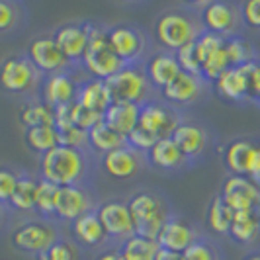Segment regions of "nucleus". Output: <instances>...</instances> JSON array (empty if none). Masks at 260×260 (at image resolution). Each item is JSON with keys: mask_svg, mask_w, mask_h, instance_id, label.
Segmentation results:
<instances>
[{"mask_svg": "<svg viewBox=\"0 0 260 260\" xmlns=\"http://www.w3.org/2000/svg\"><path fill=\"white\" fill-rule=\"evenodd\" d=\"M96 213H98V219L104 225V231L108 237L127 241L129 237L135 235V227H133V219H131L127 204L112 200V202L102 204Z\"/></svg>", "mask_w": 260, "mask_h": 260, "instance_id": "obj_10", "label": "nucleus"}, {"mask_svg": "<svg viewBox=\"0 0 260 260\" xmlns=\"http://www.w3.org/2000/svg\"><path fill=\"white\" fill-rule=\"evenodd\" d=\"M75 102L102 117L108 112V108L114 104L112 94L106 86V80H98V78H88L82 84H78L77 100Z\"/></svg>", "mask_w": 260, "mask_h": 260, "instance_id": "obj_17", "label": "nucleus"}, {"mask_svg": "<svg viewBox=\"0 0 260 260\" xmlns=\"http://www.w3.org/2000/svg\"><path fill=\"white\" fill-rule=\"evenodd\" d=\"M196 241H198V235H196L194 227L188 221H184L182 217H172V215L167 217L160 233L156 237L158 247L165 248V250L178 252V254H182L184 250L190 245H194Z\"/></svg>", "mask_w": 260, "mask_h": 260, "instance_id": "obj_12", "label": "nucleus"}, {"mask_svg": "<svg viewBox=\"0 0 260 260\" xmlns=\"http://www.w3.org/2000/svg\"><path fill=\"white\" fill-rule=\"evenodd\" d=\"M139 110L141 106L137 104H123V102H114L108 108L102 121L108 127L117 131L119 135L127 137L131 131L139 125Z\"/></svg>", "mask_w": 260, "mask_h": 260, "instance_id": "obj_23", "label": "nucleus"}, {"mask_svg": "<svg viewBox=\"0 0 260 260\" xmlns=\"http://www.w3.org/2000/svg\"><path fill=\"white\" fill-rule=\"evenodd\" d=\"M239 20H241V12H237V8L227 2H209L202 12L204 27L225 39L233 38Z\"/></svg>", "mask_w": 260, "mask_h": 260, "instance_id": "obj_11", "label": "nucleus"}, {"mask_svg": "<svg viewBox=\"0 0 260 260\" xmlns=\"http://www.w3.org/2000/svg\"><path fill=\"white\" fill-rule=\"evenodd\" d=\"M88 141L96 151H100L104 155L116 151V149H121V147H127V139L112 127H108L104 121H100L98 125H94L88 131Z\"/></svg>", "mask_w": 260, "mask_h": 260, "instance_id": "obj_29", "label": "nucleus"}, {"mask_svg": "<svg viewBox=\"0 0 260 260\" xmlns=\"http://www.w3.org/2000/svg\"><path fill=\"white\" fill-rule=\"evenodd\" d=\"M27 59L31 61V65L36 67L38 71L49 73V75L61 73V71H65L67 65H69L67 57L61 53V49L57 47L55 39L49 38V36L36 38L29 43Z\"/></svg>", "mask_w": 260, "mask_h": 260, "instance_id": "obj_9", "label": "nucleus"}, {"mask_svg": "<svg viewBox=\"0 0 260 260\" xmlns=\"http://www.w3.org/2000/svg\"><path fill=\"white\" fill-rule=\"evenodd\" d=\"M18 184V174L8 169H0V204H10Z\"/></svg>", "mask_w": 260, "mask_h": 260, "instance_id": "obj_43", "label": "nucleus"}, {"mask_svg": "<svg viewBox=\"0 0 260 260\" xmlns=\"http://www.w3.org/2000/svg\"><path fill=\"white\" fill-rule=\"evenodd\" d=\"M170 137L176 143V147L180 149L184 158L200 156L206 151V145H208V133H206V129L196 125V123H186V121L178 123Z\"/></svg>", "mask_w": 260, "mask_h": 260, "instance_id": "obj_19", "label": "nucleus"}, {"mask_svg": "<svg viewBox=\"0 0 260 260\" xmlns=\"http://www.w3.org/2000/svg\"><path fill=\"white\" fill-rule=\"evenodd\" d=\"M155 260H182V254L172 252V250H165V248H158Z\"/></svg>", "mask_w": 260, "mask_h": 260, "instance_id": "obj_47", "label": "nucleus"}, {"mask_svg": "<svg viewBox=\"0 0 260 260\" xmlns=\"http://www.w3.org/2000/svg\"><path fill=\"white\" fill-rule=\"evenodd\" d=\"M57 194H59V186L49 182L45 178L38 180V194H36V209L41 215L51 217L55 215V204H57Z\"/></svg>", "mask_w": 260, "mask_h": 260, "instance_id": "obj_35", "label": "nucleus"}, {"mask_svg": "<svg viewBox=\"0 0 260 260\" xmlns=\"http://www.w3.org/2000/svg\"><path fill=\"white\" fill-rule=\"evenodd\" d=\"M178 117L176 114L167 108V106L155 104V102H147V104L141 106L139 110V125L143 129L151 131L153 135H156L158 139H165V137H170L176 125H178Z\"/></svg>", "mask_w": 260, "mask_h": 260, "instance_id": "obj_14", "label": "nucleus"}, {"mask_svg": "<svg viewBox=\"0 0 260 260\" xmlns=\"http://www.w3.org/2000/svg\"><path fill=\"white\" fill-rule=\"evenodd\" d=\"M26 143L36 153H49L55 147H59V133L51 125H41V127H29L26 129Z\"/></svg>", "mask_w": 260, "mask_h": 260, "instance_id": "obj_32", "label": "nucleus"}, {"mask_svg": "<svg viewBox=\"0 0 260 260\" xmlns=\"http://www.w3.org/2000/svg\"><path fill=\"white\" fill-rule=\"evenodd\" d=\"M245 260H260V254H252V256H248V258Z\"/></svg>", "mask_w": 260, "mask_h": 260, "instance_id": "obj_49", "label": "nucleus"}, {"mask_svg": "<svg viewBox=\"0 0 260 260\" xmlns=\"http://www.w3.org/2000/svg\"><path fill=\"white\" fill-rule=\"evenodd\" d=\"M233 223V209L223 202L221 196H215L208 208V225L213 233L229 235Z\"/></svg>", "mask_w": 260, "mask_h": 260, "instance_id": "obj_31", "label": "nucleus"}, {"mask_svg": "<svg viewBox=\"0 0 260 260\" xmlns=\"http://www.w3.org/2000/svg\"><path fill=\"white\" fill-rule=\"evenodd\" d=\"M57 133H59V145H63V147H71V149L82 151L86 145H90V141H88V131H82L78 129V127L57 129Z\"/></svg>", "mask_w": 260, "mask_h": 260, "instance_id": "obj_40", "label": "nucleus"}, {"mask_svg": "<svg viewBox=\"0 0 260 260\" xmlns=\"http://www.w3.org/2000/svg\"><path fill=\"white\" fill-rule=\"evenodd\" d=\"M125 139H127V147H131V149L137 151V153H141V151H151L156 145V141H158L156 135H153L151 131L143 129L141 125H137Z\"/></svg>", "mask_w": 260, "mask_h": 260, "instance_id": "obj_39", "label": "nucleus"}, {"mask_svg": "<svg viewBox=\"0 0 260 260\" xmlns=\"http://www.w3.org/2000/svg\"><path fill=\"white\" fill-rule=\"evenodd\" d=\"M98 260H123V256H121V252H104V254H100L98 256Z\"/></svg>", "mask_w": 260, "mask_h": 260, "instance_id": "obj_48", "label": "nucleus"}, {"mask_svg": "<svg viewBox=\"0 0 260 260\" xmlns=\"http://www.w3.org/2000/svg\"><path fill=\"white\" fill-rule=\"evenodd\" d=\"M241 18L248 27L260 29V0H247L241 6Z\"/></svg>", "mask_w": 260, "mask_h": 260, "instance_id": "obj_44", "label": "nucleus"}, {"mask_svg": "<svg viewBox=\"0 0 260 260\" xmlns=\"http://www.w3.org/2000/svg\"><path fill=\"white\" fill-rule=\"evenodd\" d=\"M219 196L233 209V213L247 209H260V186H256L248 176L231 174L223 182V190Z\"/></svg>", "mask_w": 260, "mask_h": 260, "instance_id": "obj_7", "label": "nucleus"}, {"mask_svg": "<svg viewBox=\"0 0 260 260\" xmlns=\"http://www.w3.org/2000/svg\"><path fill=\"white\" fill-rule=\"evenodd\" d=\"M38 260H77V248L69 241L57 239L47 250L38 254Z\"/></svg>", "mask_w": 260, "mask_h": 260, "instance_id": "obj_38", "label": "nucleus"}, {"mask_svg": "<svg viewBox=\"0 0 260 260\" xmlns=\"http://www.w3.org/2000/svg\"><path fill=\"white\" fill-rule=\"evenodd\" d=\"M39 170H41V178L57 184L59 188L78 186L86 172V158L82 151L59 145L53 151L41 155Z\"/></svg>", "mask_w": 260, "mask_h": 260, "instance_id": "obj_1", "label": "nucleus"}, {"mask_svg": "<svg viewBox=\"0 0 260 260\" xmlns=\"http://www.w3.org/2000/svg\"><path fill=\"white\" fill-rule=\"evenodd\" d=\"M108 41L114 53L125 65H131L135 59H139L145 49L143 34L129 26H116L108 29Z\"/></svg>", "mask_w": 260, "mask_h": 260, "instance_id": "obj_13", "label": "nucleus"}, {"mask_svg": "<svg viewBox=\"0 0 260 260\" xmlns=\"http://www.w3.org/2000/svg\"><path fill=\"white\" fill-rule=\"evenodd\" d=\"M180 75V65L174 57V53H156L147 63V78L153 86L160 90Z\"/></svg>", "mask_w": 260, "mask_h": 260, "instance_id": "obj_24", "label": "nucleus"}, {"mask_svg": "<svg viewBox=\"0 0 260 260\" xmlns=\"http://www.w3.org/2000/svg\"><path fill=\"white\" fill-rule=\"evenodd\" d=\"M229 235L237 243H243V245L254 243L260 237V209L235 211Z\"/></svg>", "mask_w": 260, "mask_h": 260, "instance_id": "obj_25", "label": "nucleus"}, {"mask_svg": "<svg viewBox=\"0 0 260 260\" xmlns=\"http://www.w3.org/2000/svg\"><path fill=\"white\" fill-rule=\"evenodd\" d=\"M155 31L160 45H165L170 51H178L180 47L196 41L202 34V29L194 20L180 12L162 14L156 22Z\"/></svg>", "mask_w": 260, "mask_h": 260, "instance_id": "obj_4", "label": "nucleus"}, {"mask_svg": "<svg viewBox=\"0 0 260 260\" xmlns=\"http://www.w3.org/2000/svg\"><path fill=\"white\" fill-rule=\"evenodd\" d=\"M149 158H151L153 167L160 170H176L186 162V158L180 153V149L176 147V143L172 141V137L158 139L155 147L149 151Z\"/></svg>", "mask_w": 260, "mask_h": 260, "instance_id": "obj_27", "label": "nucleus"}, {"mask_svg": "<svg viewBox=\"0 0 260 260\" xmlns=\"http://www.w3.org/2000/svg\"><path fill=\"white\" fill-rule=\"evenodd\" d=\"M100 121H102V116H98V114H94L90 110L82 108L77 102H73V127H78V129L82 131H90Z\"/></svg>", "mask_w": 260, "mask_h": 260, "instance_id": "obj_41", "label": "nucleus"}, {"mask_svg": "<svg viewBox=\"0 0 260 260\" xmlns=\"http://www.w3.org/2000/svg\"><path fill=\"white\" fill-rule=\"evenodd\" d=\"M215 88L223 98L231 102H241L248 98V75L245 65L229 67L221 77L215 80Z\"/></svg>", "mask_w": 260, "mask_h": 260, "instance_id": "obj_22", "label": "nucleus"}, {"mask_svg": "<svg viewBox=\"0 0 260 260\" xmlns=\"http://www.w3.org/2000/svg\"><path fill=\"white\" fill-rule=\"evenodd\" d=\"M127 208L133 219L135 235L156 241V237L169 217L162 202L151 192H139L127 202Z\"/></svg>", "mask_w": 260, "mask_h": 260, "instance_id": "obj_3", "label": "nucleus"}, {"mask_svg": "<svg viewBox=\"0 0 260 260\" xmlns=\"http://www.w3.org/2000/svg\"><path fill=\"white\" fill-rule=\"evenodd\" d=\"M55 43L61 49V53L67 57V61H82L86 45H88V29L86 24L84 26H77V24H69V26L59 27L55 31Z\"/></svg>", "mask_w": 260, "mask_h": 260, "instance_id": "obj_16", "label": "nucleus"}, {"mask_svg": "<svg viewBox=\"0 0 260 260\" xmlns=\"http://www.w3.org/2000/svg\"><path fill=\"white\" fill-rule=\"evenodd\" d=\"M247 176L252 180V182L256 184V186H260V145H256L254 155H252V158H250Z\"/></svg>", "mask_w": 260, "mask_h": 260, "instance_id": "obj_46", "label": "nucleus"}, {"mask_svg": "<svg viewBox=\"0 0 260 260\" xmlns=\"http://www.w3.org/2000/svg\"><path fill=\"white\" fill-rule=\"evenodd\" d=\"M16 8L10 2L0 0V31H6L16 24Z\"/></svg>", "mask_w": 260, "mask_h": 260, "instance_id": "obj_45", "label": "nucleus"}, {"mask_svg": "<svg viewBox=\"0 0 260 260\" xmlns=\"http://www.w3.org/2000/svg\"><path fill=\"white\" fill-rule=\"evenodd\" d=\"M158 248L160 247L156 241L133 235L127 241H123L119 252H121L123 260H155Z\"/></svg>", "mask_w": 260, "mask_h": 260, "instance_id": "obj_30", "label": "nucleus"}, {"mask_svg": "<svg viewBox=\"0 0 260 260\" xmlns=\"http://www.w3.org/2000/svg\"><path fill=\"white\" fill-rule=\"evenodd\" d=\"M20 123L29 129V127H41V125H51L55 127V116H53V108L45 102H36V104H27L20 112Z\"/></svg>", "mask_w": 260, "mask_h": 260, "instance_id": "obj_34", "label": "nucleus"}, {"mask_svg": "<svg viewBox=\"0 0 260 260\" xmlns=\"http://www.w3.org/2000/svg\"><path fill=\"white\" fill-rule=\"evenodd\" d=\"M102 162H104L106 172L117 180H127L131 176H135L141 169L139 153L133 151L131 147H121V149L108 153V155H104Z\"/></svg>", "mask_w": 260, "mask_h": 260, "instance_id": "obj_20", "label": "nucleus"}, {"mask_svg": "<svg viewBox=\"0 0 260 260\" xmlns=\"http://www.w3.org/2000/svg\"><path fill=\"white\" fill-rule=\"evenodd\" d=\"M73 233L77 235L80 243H84L88 247H96V245L104 243L108 237L96 211H88V213L80 215L77 221H73Z\"/></svg>", "mask_w": 260, "mask_h": 260, "instance_id": "obj_28", "label": "nucleus"}, {"mask_svg": "<svg viewBox=\"0 0 260 260\" xmlns=\"http://www.w3.org/2000/svg\"><path fill=\"white\" fill-rule=\"evenodd\" d=\"M254 149H256V145L247 141V139H237V141L227 145L225 155H223L227 170L231 174H237V176H247L248 165H250V158L254 155Z\"/></svg>", "mask_w": 260, "mask_h": 260, "instance_id": "obj_26", "label": "nucleus"}, {"mask_svg": "<svg viewBox=\"0 0 260 260\" xmlns=\"http://www.w3.org/2000/svg\"><path fill=\"white\" fill-rule=\"evenodd\" d=\"M88 211H92V198L84 188H80V186L59 188L55 215H59L65 221H77L80 215H84Z\"/></svg>", "mask_w": 260, "mask_h": 260, "instance_id": "obj_15", "label": "nucleus"}, {"mask_svg": "<svg viewBox=\"0 0 260 260\" xmlns=\"http://www.w3.org/2000/svg\"><path fill=\"white\" fill-rule=\"evenodd\" d=\"M202 77H194L180 71V75L162 88V96L170 104H190L202 94Z\"/></svg>", "mask_w": 260, "mask_h": 260, "instance_id": "obj_21", "label": "nucleus"}, {"mask_svg": "<svg viewBox=\"0 0 260 260\" xmlns=\"http://www.w3.org/2000/svg\"><path fill=\"white\" fill-rule=\"evenodd\" d=\"M36 194H38V180L31 176H18V184L10 198V206L20 211L36 209Z\"/></svg>", "mask_w": 260, "mask_h": 260, "instance_id": "obj_33", "label": "nucleus"}, {"mask_svg": "<svg viewBox=\"0 0 260 260\" xmlns=\"http://www.w3.org/2000/svg\"><path fill=\"white\" fill-rule=\"evenodd\" d=\"M78 84L75 82V78L71 77L69 73L61 71L55 73L45 80L43 84V102L51 108L63 104H71L77 100Z\"/></svg>", "mask_w": 260, "mask_h": 260, "instance_id": "obj_18", "label": "nucleus"}, {"mask_svg": "<svg viewBox=\"0 0 260 260\" xmlns=\"http://www.w3.org/2000/svg\"><path fill=\"white\" fill-rule=\"evenodd\" d=\"M178 65H180V71L188 73V75H194V77H202V65L198 61V53H196V43H188L180 47L178 51L174 53Z\"/></svg>", "mask_w": 260, "mask_h": 260, "instance_id": "obj_37", "label": "nucleus"}, {"mask_svg": "<svg viewBox=\"0 0 260 260\" xmlns=\"http://www.w3.org/2000/svg\"><path fill=\"white\" fill-rule=\"evenodd\" d=\"M225 51L229 57V63L231 67H241L247 65L250 61H254V51H252V45L248 43L247 39L233 36V38L225 39Z\"/></svg>", "mask_w": 260, "mask_h": 260, "instance_id": "obj_36", "label": "nucleus"}, {"mask_svg": "<svg viewBox=\"0 0 260 260\" xmlns=\"http://www.w3.org/2000/svg\"><path fill=\"white\" fill-rule=\"evenodd\" d=\"M149 84L151 82H149L147 75L133 65H125L121 71H117L114 77L106 80V86L112 94L114 102L137 106H143L145 98L149 96Z\"/></svg>", "mask_w": 260, "mask_h": 260, "instance_id": "obj_5", "label": "nucleus"}, {"mask_svg": "<svg viewBox=\"0 0 260 260\" xmlns=\"http://www.w3.org/2000/svg\"><path fill=\"white\" fill-rule=\"evenodd\" d=\"M38 80V69L27 57H8L0 65V86L12 94L31 90Z\"/></svg>", "mask_w": 260, "mask_h": 260, "instance_id": "obj_6", "label": "nucleus"}, {"mask_svg": "<svg viewBox=\"0 0 260 260\" xmlns=\"http://www.w3.org/2000/svg\"><path fill=\"white\" fill-rule=\"evenodd\" d=\"M57 241V231L49 223L27 221L20 225L12 235V243L16 248L31 252V254H41L43 250L51 247Z\"/></svg>", "mask_w": 260, "mask_h": 260, "instance_id": "obj_8", "label": "nucleus"}, {"mask_svg": "<svg viewBox=\"0 0 260 260\" xmlns=\"http://www.w3.org/2000/svg\"><path fill=\"white\" fill-rule=\"evenodd\" d=\"M182 260H219V258H217L215 248L211 247L209 243L198 239L194 245H190L182 252Z\"/></svg>", "mask_w": 260, "mask_h": 260, "instance_id": "obj_42", "label": "nucleus"}, {"mask_svg": "<svg viewBox=\"0 0 260 260\" xmlns=\"http://www.w3.org/2000/svg\"><path fill=\"white\" fill-rule=\"evenodd\" d=\"M88 29V45L82 57V65L88 71V75L98 80H108L114 77L117 71H121L125 63L117 57L114 49L110 47L108 31L102 27H96L86 24Z\"/></svg>", "mask_w": 260, "mask_h": 260, "instance_id": "obj_2", "label": "nucleus"}]
</instances>
